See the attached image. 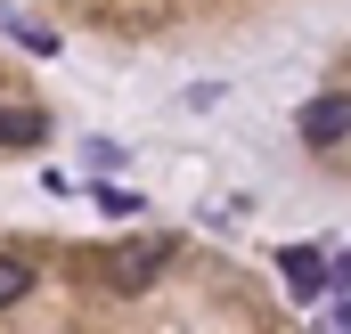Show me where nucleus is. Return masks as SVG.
<instances>
[{
	"label": "nucleus",
	"instance_id": "obj_7",
	"mask_svg": "<svg viewBox=\"0 0 351 334\" xmlns=\"http://www.w3.org/2000/svg\"><path fill=\"white\" fill-rule=\"evenodd\" d=\"M90 204H98L106 220H131V212H139V196H131V188H90Z\"/></svg>",
	"mask_w": 351,
	"mask_h": 334
},
{
	"label": "nucleus",
	"instance_id": "obj_3",
	"mask_svg": "<svg viewBox=\"0 0 351 334\" xmlns=\"http://www.w3.org/2000/svg\"><path fill=\"white\" fill-rule=\"evenodd\" d=\"M278 269H286V285H294L302 302H311V294H319V285L335 277V261H327L319 245H286V253H278Z\"/></svg>",
	"mask_w": 351,
	"mask_h": 334
},
{
	"label": "nucleus",
	"instance_id": "obj_2",
	"mask_svg": "<svg viewBox=\"0 0 351 334\" xmlns=\"http://www.w3.org/2000/svg\"><path fill=\"white\" fill-rule=\"evenodd\" d=\"M302 139H311L319 155H335V147L351 139V106H343V90H327V98H311V106H302Z\"/></svg>",
	"mask_w": 351,
	"mask_h": 334
},
{
	"label": "nucleus",
	"instance_id": "obj_6",
	"mask_svg": "<svg viewBox=\"0 0 351 334\" xmlns=\"http://www.w3.org/2000/svg\"><path fill=\"white\" fill-rule=\"evenodd\" d=\"M33 294V261H16V253H0V310H16Z\"/></svg>",
	"mask_w": 351,
	"mask_h": 334
},
{
	"label": "nucleus",
	"instance_id": "obj_1",
	"mask_svg": "<svg viewBox=\"0 0 351 334\" xmlns=\"http://www.w3.org/2000/svg\"><path fill=\"white\" fill-rule=\"evenodd\" d=\"M172 245H180V237H139L131 253H114V285H123V294H139V285H156V277L172 269Z\"/></svg>",
	"mask_w": 351,
	"mask_h": 334
},
{
	"label": "nucleus",
	"instance_id": "obj_4",
	"mask_svg": "<svg viewBox=\"0 0 351 334\" xmlns=\"http://www.w3.org/2000/svg\"><path fill=\"white\" fill-rule=\"evenodd\" d=\"M0 33H8L16 49H33V57H58V49H66V41H58L41 16H25V8H0Z\"/></svg>",
	"mask_w": 351,
	"mask_h": 334
},
{
	"label": "nucleus",
	"instance_id": "obj_5",
	"mask_svg": "<svg viewBox=\"0 0 351 334\" xmlns=\"http://www.w3.org/2000/svg\"><path fill=\"white\" fill-rule=\"evenodd\" d=\"M41 139H49V114L41 106H8L0 114V147H41Z\"/></svg>",
	"mask_w": 351,
	"mask_h": 334
}]
</instances>
